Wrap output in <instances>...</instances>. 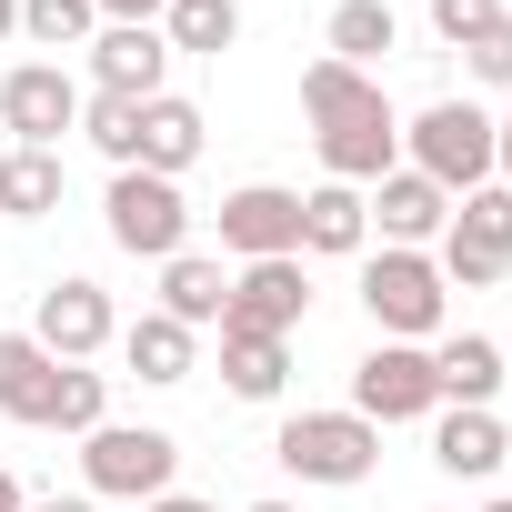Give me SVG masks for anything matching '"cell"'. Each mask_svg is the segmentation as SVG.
I'll list each match as a JSON object with an SVG mask.
<instances>
[{"label": "cell", "instance_id": "1", "mask_svg": "<svg viewBox=\"0 0 512 512\" xmlns=\"http://www.w3.org/2000/svg\"><path fill=\"white\" fill-rule=\"evenodd\" d=\"M302 121H312L322 181H352V191H372L382 171H402V111H392L382 71L312 61V71H302Z\"/></svg>", "mask_w": 512, "mask_h": 512}, {"label": "cell", "instance_id": "2", "mask_svg": "<svg viewBox=\"0 0 512 512\" xmlns=\"http://www.w3.org/2000/svg\"><path fill=\"white\" fill-rule=\"evenodd\" d=\"M362 312H372V342H442V312H452V282L432 251H362Z\"/></svg>", "mask_w": 512, "mask_h": 512}, {"label": "cell", "instance_id": "3", "mask_svg": "<svg viewBox=\"0 0 512 512\" xmlns=\"http://www.w3.org/2000/svg\"><path fill=\"white\" fill-rule=\"evenodd\" d=\"M272 462L292 472V482H312V492H352V482H372L382 472V432L342 402V412H292L282 432H272Z\"/></svg>", "mask_w": 512, "mask_h": 512}, {"label": "cell", "instance_id": "4", "mask_svg": "<svg viewBox=\"0 0 512 512\" xmlns=\"http://www.w3.org/2000/svg\"><path fill=\"white\" fill-rule=\"evenodd\" d=\"M402 171H422L432 191H482L492 181V111L482 101H432L402 121Z\"/></svg>", "mask_w": 512, "mask_h": 512}, {"label": "cell", "instance_id": "5", "mask_svg": "<svg viewBox=\"0 0 512 512\" xmlns=\"http://www.w3.org/2000/svg\"><path fill=\"white\" fill-rule=\"evenodd\" d=\"M81 482H91V502H161V492H181V442L161 422H101V432H81Z\"/></svg>", "mask_w": 512, "mask_h": 512}, {"label": "cell", "instance_id": "6", "mask_svg": "<svg viewBox=\"0 0 512 512\" xmlns=\"http://www.w3.org/2000/svg\"><path fill=\"white\" fill-rule=\"evenodd\" d=\"M101 231H111V251H131V262H171V251H191V201L161 171H111Z\"/></svg>", "mask_w": 512, "mask_h": 512}, {"label": "cell", "instance_id": "7", "mask_svg": "<svg viewBox=\"0 0 512 512\" xmlns=\"http://www.w3.org/2000/svg\"><path fill=\"white\" fill-rule=\"evenodd\" d=\"M432 262H442V282H452V292H492V282L512 272V191H502V181H482V191H462V201H452Z\"/></svg>", "mask_w": 512, "mask_h": 512}, {"label": "cell", "instance_id": "8", "mask_svg": "<svg viewBox=\"0 0 512 512\" xmlns=\"http://www.w3.org/2000/svg\"><path fill=\"white\" fill-rule=\"evenodd\" d=\"M352 412H362L372 432H392V422H432V412H442L432 342H372V352L352 362Z\"/></svg>", "mask_w": 512, "mask_h": 512}, {"label": "cell", "instance_id": "9", "mask_svg": "<svg viewBox=\"0 0 512 512\" xmlns=\"http://www.w3.org/2000/svg\"><path fill=\"white\" fill-rule=\"evenodd\" d=\"M0 131H11V151H61V131H81V81L61 61H11L0 71Z\"/></svg>", "mask_w": 512, "mask_h": 512}, {"label": "cell", "instance_id": "10", "mask_svg": "<svg viewBox=\"0 0 512 512\" xmlns=\"http://www.w3.org/2000/svg\"><path fill=\"white\" fill-rule=\"evenodd\" d=\"M31 342H41L51 362H91V352L121 342V312H111V292H101L91 272H61V282L31 302Z\"/></svg>", "mask_w": 512, "mask_h": 512}, {"label": "cell", "instance_id": "11", "mask_svg": "<svg viewBox=\"0 0 512 512\" xmlns=\"http://www.w3.org/2000/svg\"><path fill=\"white\" fill-rule=\"evenodd\" d=\"M312 312V272H302V251H282V262H241L231 292H221V332H272L292 342Z\"/></svg>", "mask_w": 512, "mask_h": 512}, {"label": "cell", "instance_id": "12", "mask_svg": "<svg viewBox=\"0 0 512 512\" xmlns=\"http://www.w3.org/2000/svg\"><path fill=\"white\" fill-rule=\"evenodd\" d=\"M221 251L231 262H282V251H302V191H282V181L221 191Z\"/></svg>", "mask_w": 512, "mask_h": 512}, {"label": "cell", "instance_id": "13", "mask_svg": "<svg viewBox=\"0 0 512 512\" xmlns=\"http://www.w3.org/2000/svg\"><path fill=\"white\" fill-rule=\"evenodd\" d=\"M91 91L161 101V91H171V41H161V21H101V31H91Z\"/></svg>", "mask_w": 512, "mask_h": 512}, {"label": "cell", "instance_id": "14", "mask_svg": "<svg viewBox=\"0 0 512 512\" xmlns=\"http://www.w3.org/2000/svg\"><path fill=\"white\" fill-rule=\"evenodd\" d=\"M362 211H372V231H382L392 251H432L442 221H452V191H432L422 171H382V181L362 191Z\"/></svg>", "mask_w": 512, "mask_h": 512}, {"label": "cell", "instance_id": "15", "mask_svg": "<svg viewBox=\"0 0 512 512\" xmlns=\"http://www.w3.org/2000/svg\"><path fill=\"white\" fill-rule=\"evenodd\" d=\"M432 462H442L452 482H492V472L512 462L502 412H462V402H442V412H432Z\"/></svg>", "mask_w": 512, "mask_h": 512}, {"label": "cell", "instance_id": "16", "mask_svg": "<svg viewBox=\"0 0 512 512\" xmlns=\"http://www.w3.org/2000/svg\"><path fill=\"white\" fill-rule=\"evenodd\" d=\"M201 141H211L201 101L161 91V101H141V151H131V171H161V181H181V171L201 161Z\"/></svg>", "mask_w": 512, "mask_h": 512}, {"label": "cell", "instance_id": "17", "mask_svg": "<svg viewBox=\"0 0 512 512\" xmlns=\"http://www.w3.org/2000/svg\"><path fill=\"white\" fill-rule=\"evenodd\" d=\"M392 51H402V11H392V0H332L322 61H342V71H382Z\"/></svg>", "mask_w": 512, "mask_h": 512}, {"label": "cell", "instance_id": "18", "mask_svg": "<svg viewBox=\"0 0 512 512\" xmlns=\"http://www.w3.org/2000/svg\"><path fill=\"white\" fill-rule=\"evenodd\" d=\"M302 251H322V262H362L372 251V211L352 181H312L302 191Z\"/></svg>", "mask_w": 512, "mask_h": 512}, {"label": "cell", "instance_id": "19", "mask_svg": "<svg viewBox=\"0 0 512 512\" xmlns=\"http://www.w3.org/2000/svg\"><path fill=\"white\" fill-rule=\"evenodd\" d=\"M121 362H131L151 392H171V382L201 372V332H181L171 312H141V322H121Z\"/></svg>", "mask_w": 512, "mask_h": 512}, {"label": "cell", "instance_id": "20", "mask_svg": "<svg viewBox=\"0 0 512 512\" xmlns=\"http://www.w3.org/2000/svg\"><path fill=\"white\" fill-rule=\"evenodd\" d=\"M432 382H442V402L492 412V392H502V342H492V332H442V342H432Z\"/></svg>", "mask_w": 512, "mask_h": 512}, {"label": "cell", "instance_id": "21", "mask_svg": "<svg viewBox=\"0 0 512 512\" xmlns=\"http://www.w3.org/2000/svg\"><path fill=\"white\" fill-rule=\"evenodd\" d=\"M51 382H61V362H51L31 332H0V422L41 432V422H51Z\"/></svg>", "mask_w": 512, "mask_h": 512}, {"label": "cell", "instance_id": "22", "mask_svg": "<svg viewBox=\"0 0 512 512\" xmlns=\"http://www.w3.org/2000/svg\"><path fill=\"white\" fill-rule=\"evenodd\" d=\"M221 292H231V272L211 262V251H171L161 262V312L181 332H221Z\"/></svg>", "mask_w": 512, "mask_h": 512}, {"label": "cell", "instance_id": "23", "mask_svg": "<svg viewBox=\"0 0 512 512\" xmlns=\"http://www.w3.org/2000/svg\"><path fill=\"white\" fill-rule=\"evenodd\" d=\"M282 382H292V342H272V332H221V392H231V402H282Z\"/></svg>", "mask_w": 512, "mask_h": 512}, {"label": "cell", "instance_id": "24", "mask_svg": "<svg viewBox=\"0 0 512 512\" xmlns=\"http://www.w3.org/2000/svg\"><path fill=\"white\" fill-rule=\"evenodd\" d=\"M71 191L61 151H0V221H51Z\"/></svg>", "mask_w": 512, "mask_h": 512}, {"label": "cell", "instance_id": "25", "mask_svg": "<svg viewBox=\"0 0 512 512\" xmlns=\"http://www.w3.org/2000/svg\"><path fill=\"white\" fill-rule=\"evenodd\" d=\"M161 41H171V61H181V51H191V61L241 51V0H171V11H161Z\"/></svg>", "mask_w": 512, "mask_h": 512}, {"label": "cell", "instance_id": "26", "mask_svg": "<svg viewBox=\"0 0 512 512\" xmlns=\"http://www.w3.org/2000/svg\"><path fill=\"white\" fill-rule=\"evenodd\" d=\"M111 422V372H91V362H61V382H51V422L41 432H101Z\"/></svg>", "mask_w": 512, "mask_h": 512}, {"label": "cell", "instance_id": "27", "mask_svg": "<svg viewBox=\"0 0 512 512\" xmlns=\"http://www.w3.org/2000/svg\"><path fill=\"white\" fill-rule=\"evenodd\" d=\"M81 141H91L111 171H131V151H141V101H121V91H81Z\"/></svg>", "mask_w": 512, "mask_h": 512}, {"label": "cell", "instance_id": "28", "mask_svg": "<svg viewBox=\"0 0 512 512\" xmlns=\"http://www.w3.org/2000/svg\"><path fill=\"white\" fill-rule=\"evenodd\" d=\"M91 31H101L91 0H21V41L31 51H91Z\"/></svg>", "mask_w": 512, "mask_h": 512}, {"label": "cell", "instance_id": "29", "mask_svg": "<svg viewBox=\"0 0 512 512\" xmlns=\"http://www.w3.org/2000/svg\"><path fill=\"white\" fill-rule=\"evenodd\" d=\"M512 11H502V0H432V41L442 51H472L482 31H502Z\"/></svg>", "mask_w": 512, "mask_h": 512}, {"label": "cell", "instance_id": "30", "mask_svg": "<svg viewBox=\"0 0 512 512\" xmlns=\"http://www.w3.org/2000/svg\"><path fill=\"white\" fill-rule=\"evenodd\" d=\"M462 61H472V81H492V91H512V21H502V31H482V41H472Z\"/></svg>", "mask_w": 512, "mask_h": 512}, {"label": "cell", "instance_id": "31", "mask_svg": "<svg viewBox=\"0 0 512 512\" xmlns=\"http://www.w3.org/2000/svg\"><path fill=\"white\" fill-rule=\"evenodd\" d=\"M91 11H101V21H161L171 0H91Z\"/></svg>", "mask_w": 512, "mask_h": 512}, {"label": "cell", "instance_id": "32", "mask_svg": "<svg viewBox=\"0 0 512 512\" xmlns=\"http://www.w3.org/2000/svg\"><path fill=\"white\" fill-rule=\"evenodd\" d=\"M492 181L512 191V121H492Z\"/></svg>", "mask_w": 512, "mask_h": 512}, {"label": "cell", "instance_id": "33", "mask_svg": "<svg viewBox=\"0 0 512 512\" xmlns=\"http://www.w3.org/2000/svg\"><path fill=\"white\" fill-rule=\"evenodd\" d=\"M21 512H101L91 492H41V502H21Z\"/></svg>", "mask_w": 512, "mask_h": 512}, {"label": "cell", "instance_id": "34", "mask_svg": "<svg viewBox=\"0 0 512 512\" xmlns=\"http://www.w3.org/2000/svg\"><path fill=\"white\" fill-rule=\"evenodd\" d=\"M141 512H221V502H201V492H161V502H141Z\"/></svg>", "mask_w": 512, "mask_h": 512}, {"label": "cell", "instance_id": "35", "mask_svg": "<svg viewBox=\"0 0 512 512\" xmlns=\"http://www.w3.org/2000/svg\"><path fill=\"white\" fill-rule=\"evenodd\" d=\"M0 41H21V0H0Z\"/></svg>", "mask_w": 512, "mask_h": 512}, {"label": "cell", "instance_id": "36", "mask_svg": "<svg viewBox=\"0 0 512 512\" xmlns=\"http://www.w3.org/2000/svg\"><path fill=\"white\" fill-rule=\"evenodd\" d=\"M21 502H31V492H21V482H11V472H0V512H21Z\"/></svg>", "mask_w": 512, "mask_h": 512}, {"label": "cell", "instance_id": "37", "mask_svg": "<svg viewBox=\"0 0 512 512\" xmlns=\"http://www.w3.org/2000/svg\"><path fill=\"white\" fill-rule=\"evenodd\" d=\"M251 512H292V502H251Z\"/></svg>", "mask_w": 512, "mask_h": 512}, {"label": "cell", "instance_id": "38", "mask_svg": "<svg viewBox=\"0 0 512 512\" xmlns=\"http://www.w3.org/2000/svg\"><path fill=\"white\" fill-rule=\"evenodd\" d=\"M482 512H512V502H482Z\"/></svg>", "mask_w": 512, "mask_h": 512}, {"label": "cell", "instance_id": "39", "mask_svg": "<svg viewBox=\"0 0 512 512\" xmlns=\"http://www.w3.org/2000/svg\"><path fill=\"white\" fill-rule=\"evenodd\" d=\"M502 352H512V332H502Z\"/></svg>", "mask_w": 512, "mask_h": 512}]
</instances>
